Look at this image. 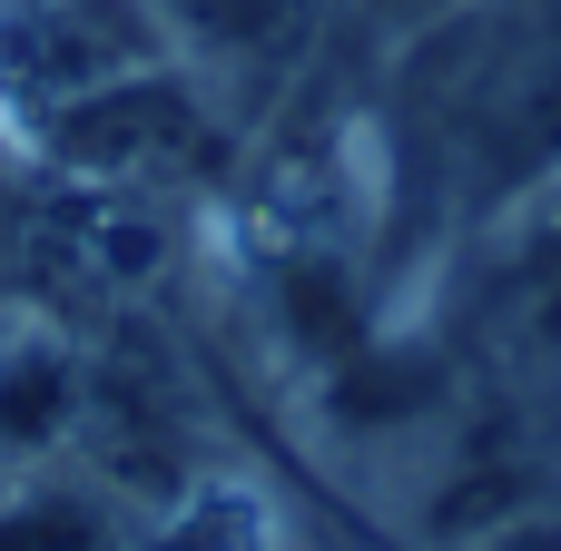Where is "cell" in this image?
<instances>
[{"instance_id": "obj_1", "label": "cell", "mask_w": 561, "mask_h": 551, "mask_svg": "<svg viewBox=\"0 0 561 551\" xmlns=\"http://www.w3.org/2000/svg\"><path fill=\"white\" fill-rule=\"evenodd\" d=\"M0 551H128L99 493H69V483H30L0 503Z\"/></svg>"}]
</instances>
